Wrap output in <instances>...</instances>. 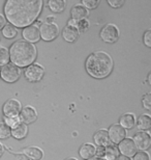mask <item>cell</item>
Instances as JSON below:
<instances>
[{
	"instance_id": "ba28073f",
	"label": "cell",
	"mask_w": 151,
	"mask_h": 160,
	"mask_svg": "<svg viewBox=\"0 0 151 160\" xmlns=\"http://www.w3.org/2000/svg\"><path fill=\"white\" fill-rule=\"evenodd\" d=\"M138 151H146L151 146V135L149 131H138L133 137Z\"/></svg>"
},
{
	"instance_id": "8992f818",
	"label": "cell",
	"mask_w": 151,
	"mask_h": 160,
	"mask_svg": "<svg viewBox=\"0 0 151 160\" xmlns=\"http://www.w3.org/2000/svg\"><path fill=\"white\" fill-rule=\"evenodd\" d=\"M21 77V69L8 62L7 65L1 67L0 70V78L6 83H15L17 82Z\"/></svg>"
},
{
	"instance_id": "44dd1931",
	"label": "cell",
	"mask_w": 151,
	"mask_h": 160,
	"mask_svg": "<svg viewBox=\"0 0 151 160\" xmlns=\"http://www.w3.org/2000/svg\"><path fill=\"white\" fill-rule=\"evenodd\" d=\"M137 126L140 131H148L151 128V116L149 113H143L137 121Z\"/></svg>"
},
{
	"instance_id": "4dcf8cb0",
	"label": "cell",
	"mask_w": 151,
	"mask_h": 160,
	"mask_svg": "<svg viewBox=\"0 0 151 160\" xmlns=\"http://www.w3.org/2000/svg\"><path fill=\"white\" fill-rule=\"evenodd\" d=\"M133 160H150V155L147 151H138L133 157Z\"/></svg>"
},
{
	"instance_id": "30bf717a",
	"label": "cell",
	"mask_w": 151,
	"mask_h": 160,
	"mask_svg": "<svg viewBox=\"0 0 151 160\" xmlns=\"http://www.w3.org/2000/svg\"><path fill=\"white\" fill-rule=\"evenodd\" d=\"M108 135L110 138V142L113 145H118L126 137V130L122 128L118 123L112 124L108 129Z\"/></svg>"
},
{
	"instance_id": "e575fe53",
	"label": "cell",
	"mask_w": 151,
	"mask_h": 160,
	"mask_svg": "<svg viewBox=\"0 0 151 160\" xmlns=\"http://www.w3.org/2000/svg\"><path fill=\"white\" fill-rule=\"evenodd\" d=\"M17 157V160H30L28 157H26L24 154H19V155H16Z\"/></svg>"
},
{
	"instance_id": "ffe728a7",
	"label": "cell",
	"mask_w": 151,
	"mask_h": 160,
	"mask_svg": "<svg viewBox=\"0 0 151 160\" xmlns=\"http://www.w3.org/2000/svg\"><path fill=\"white\" fill-rule=\"evenodd\" d=\"M28 132H29L28 125L21 123V124H19L17 127H15L14 129H12L11 136H12L14 138L18 140H22V139L26 138L28 135Z\"/></svg>"
},
{
	"instance_id": "1f68e13d",
	"label": "cell",
	"mask_w": 151,
	"mask_h": 160,
	"mask_svg": "<svg viewBox=\"0 0 151 160\" xmlns=\"http://www.w3.org/2000/svg\"><path fill=\"white\" fill-rule=\"evenodd\" d=\"M143 43L146 47H151V29H147L143 34Z\"/></svg>"
},
{
	"instance_id": "7a4b0ae2",
	"label": "cell",
	"mask_w": 151,
	"mask_h": 160,
	"mask_svg": "<svg viewBox=\"0 0 151 160\" xmlns=\"http://www.w3.org/2000/svg\"><path fill=\"white\" fill-rule=\"evenodd\" d=\"M85 69L92 78L105 79L111 75L114 69L113 57L106 51H95L87 57Z\"/></svg>"
},
{
	"instance_id": "60d3db41",
	"label": "cell",
	"mask_w": 151,
	"mask_h": 160,
	"mask_svg": "<svg viewBox=\"0 0 151 160\" xmlns=\"http://www.w3.org/2000/svg\"><path fill=\"white\" fill-rule=\"evenodd\" d=\"M0 40H1V34H0Z\"/></svg>"
},
{
	"instance_id": "d6a6232c",
	"label": "cell",
	"mask_w": 151,
	"mask_h": 160,
	"mask_svg": "<svg viewBox=\"0 0 151 160\" xmlns=\"http://www.w3.org/2000/svg\"><path fill=\"white\" fill-rule=\"evenodd\" d=\"M107 3L113 8H120L121 6L124 5V0H108Z\"/></svg>"
},
{
	"instance_id": "f35d334b",
	"label": "cell",
	"mask_w": 151,
	"mask_h": 160,
	"mask_svg": "<svg viewBox=\"0 0 151 160\" xmlns=\"http://www.w3.org/2000/svg\"><path fill=\"white\" fill-rule=\"evenodd\" d=\"M87 160H105L104 158H98V157H92V158H90V159H87Z\"/></svg>"
},
{
	"instance_id": "4fadbf2b",
	"label": "cell",
	"mask_w": 151,
	"mask_h": 160,
	"mask_svg": "<svg viewBox=\"0 0 151 160\" xmlns=\"http://www.w3.org/2000/svg\"><path fill=\"white\" fill-rule=\"evenodd\" d=\"M19 118L21 120V123H23L25 125H29L34 123L37 120V111L31 105H26V106L22 107V110L20 114H19Z\"/></svg>"
},
{
	"instance_id": "5bb4252c",
	"label": "cell",
	"mask_w": 151,
	"mask_h": 160,
	"mask_svg": "<svg viewBox=\"0 0 151 160\" xmlns=\"http://www.w3.org/2000/svg\"><path fill=\"white\" fill-rule=\"evenodd\" d=\"M61 36H62L63 40L67 42V43H75V42H77V40L79 39L80 32L76 26H73V25H66V26L62 29Z\"/></svg>"
},
{
	"instance_id": "8fae6325",
	"label": "cell",
	"mask_w": 151,
	"mask_h": 160,
	"mask_svg": "<svg viewBox=\"0 0 151 160\" xmlns=\"http://www.w3.org/2000/svg\"><path fill=\"white\" fill-rule=\"evenodd\" d=\"M118 150H119V153L120 155H123V156H127V157H134V154L138 152V150L136 148L134 143V140L133 138L130 137H125V138L118 143Z\"/></svg>"
},
{
	"instance_id": "b9f144b4",
	"label": "cell",
	"mask_w": 151,
	"mask_h": 160,
	"mask_svg": "<svg viewBox=\"0 0 151 160\" xmlns=\"http://www.w3.org/2000/svg\"><path fill=\"white\" fill-rule=\"evenodd\" d=\"M0 70H1V68H0Z\"/></svg>"
},
{
	"instance_id": "ab89813d",
	"label": "cell",
	"mask_w": 151,
	"mask_h": 160,
	"mask_svg": "<svg viewBox=\"0 0 151 160\" xmlns=\"http://www.w3.org/2000/svg\"><path fill=\"white\" fill-rule=\"evenodd\" d=\"M64 160H79V159H77L76 157H67V158H65Z\"/></svg>"
},
{
	"instance_id": "cb8c5ba5",
	"label": "cell",
	"mask_w": 151,
	"mask_h": 160,
	"mask_svg": "<svg viewBox=\"0 0 151 160\" xmlns=\"http://www.w3.org/2000/svg\"><path fill=\"white\" fill-rule=\"evenodd\" d=\"M2 36L7 40L15 39L18 36V28H16L14 25L6 23V25L2 28Z\"/></svg>"
},
{
	"instance_id": "9a60e30c",
	"label": "cell",
	"mask_w": 151,
	"mask_h": 160,
	"mask_svg": "<svg viewBox=\"0 0 151 160\" xmlns=\"http://www.w3.org/2000/svg\"><path fill=\"white\" fill-rule=\"evenodd\" d=\"M89 14H90V12L84 5H82L81 3H77L70 9V17H72L70 19L77 21L82 20V19H87Z\"/></svg>"
},
{
	"instance_id": "603a6c76",
	"label": "cell",
	"mask_w": 151,
	"mask_h": 160,
	"mask_svg": "<svg viewBox=\"0 0 151 160\" xmlns=\"http://www.w3.org/2000/svg\"><path fill=\"white\" fill-rule=\"evenodd\" d=\"M120 155L119 150H118L116 145H113V143H110L108 147L105 148V154H104V158L105 160H117L118 156Z\"/></svg>"
},
{
	"instance_id": "8d00e7d4",
	"label": "cell",
	"mask_w": 151,
	"mask_h": 160,
	"mask_svg": "<svg viewBox=\"0 0 151 160\" xmlns=\"http://www.w3.org/2000/svg\"><path fill=\"white\" fill-rule=\"evenodd\" d=\"M117 160H131V158L127 157V156H123V155H119L118 156Z\"/></svg>"
},
{
	"instance_id": "83f0119b",
	"label": "cell",
	"mask_w": 151,
	"mask_h": 160,
	"mask_svg": "<svg viewBox=\"0 0 151 160\" xmlns=\"http://www.w3.org/2000/svg\"><path fill=\"white\" fill-rule=\"evenodd\" d=\"M11 128L3 123L0 122V139H7L11 137Z\"/></svg>"
},
{
	"instance_id": "836d02e7",
	"label": "cell",
	"mask_w": 151,
	"mask_h": 160,
	"mask_svg": "<svg viewBox=\"0 0 151 160\" xmlns=\"http://www.w3.org/2000/svg\"><path fill=\"white\" fill-rule=\"evenodd\" d=\"M5 25H6V19L4 17V15L0 12V30H1Z\"/></svg>"
},
{
	"instance_id": "484cf974",
	"label": "cell",
	"mask_w": 151,
	"mask_h": 160,
	"mask_svg": "<svg viewBox=\"0 0 151 160\" xmlns=\"http://www.w3.org/2000/svg\"><path fill=\"white\" fill-rule=\"evenodd\" d=\"M3 123H4L6 126H8L9 128L14 129L15 127H17L19 124H21V120L19 116H16V117H4L3 118Z\"/></svg>"
},
{
	"instance_id": "ac0fdd59",
	"label": "cell",
	"mask_w": 151,
	"mask_h": 160,
	"mask_svg": "<svg viewBox=\"0 0 151 160\" xmlns=\"http://www.w3.org/2000/svg\"><path fill=\"white\" fill-rule=\"evenodd\" d=\"M122 128H124L125 130H130L136 126L137 124V118L136 114L134 112H125L120 117L119 123Z\"/></svg>"
},
{
	"instance_id": "f546056e",
	"label": "cell",
	"mask_w": 151,
	"mask_h": 160,
	"mask_svg": "<svg viewBox=\"0 0 151 160\" xmlns=\"http://www.w3.org/2000/svg\"><path fill=\"white\" fill-rule=\"evenodd\" d=\"M142 105L146 110L151 109V92H148L143 95L142 97Z\"/></svg>"
},
{
	"instance_id": "2e32d148",
	"label": "cell",
	"mask_w": 151,
	"mask_h": 160,
	"mask_svg": "<svg viewBox=\"0 0 151 160\" xmlns=\"http://www.w3.org/2000/svg\"><path fill=\"white\" fill-rule=\"evenodd\" d=\"M93 142L96 147H108L111 143L107 129H99L93 134Z\"/></svg>"
},
{
	"instance_id": "d4e9b609",
	"label": "cell",
	"mask_w": 151,
	"mask_h": 160,
	"mask_svg": "<svg viewBox=\"0 0 151 160\" xmlns=\"http://www.w3.org/2000/svg\"><path fill=\"white\" fill-rule=\"evenodd\" d=\"M9 62V52L8 48L5 46H0V68Z\"/></svg>"
},
{
	"instance_id": "d590c367",
	"label": "cell",
	"mask_w": 151,
	"mask_h": 160,
	"mask_svg": "<svg viewBox=\"0 0 151 160\" xmlns=\"http://www.w3.org/2000/svg\"><path fill=\"white\" fill-rule=\"evenodd\" d=\"M4 151H5V147L0 142V158H1L2 155L4 154Z\"/></svg>"
},
{
	"instance_id": "4316f807",
	"label": "cell",
	"mask_w": 151,
	"mask_h": 160,
	"mask_svg": "<svg viewBox=\"0 0 151 160\" xmlns=\"http://www.w3.org/2000/svg\"><path fill=\"white\" fill-rule=\"evenodd\" d=\"M76 27L78 28L80 33H83L89 29V27H90V22H89L88 19H82V20H79L76 22Z\"/></svg>"
},
{
	"instance_id": "d6986e66",
	"label": "cell",
	"mask_w": 151,
	"mask_h": 160,
	"mask_svg": "<svg viewBox=\"0 0 151 160\" xmlns=\"http://www.w3.org/2000/svg\"><path fill=\"white\" fill-rule=\"evenodd\" d=\"M95 152H96V146L92 142H84L79 149L80 157L83 158L84 160L94 157Z\"/></svg>"
},
{
	"instance_id": "f1b7e54d",
	"label": "cell",
	"mask_w": 151,
	"mask_h": 160,
	"mask_svg": "<svg viewBox=\"0 0 151 160\" xmlns=\"http://www.w3.org/2000/svg\"><path fill=\"white\" fill-rule=\"evenodd\" d=\"M99 3H101L99 0H82L81 4L84 5L88 11H90V9H95L99 5Z\"/></svg>"
},
{
	"instance_id": "3957f363",
	"label": "cell",
	"mask_w": 151,
	"mask_h": 160,
	"mask_svg": "<svg viewBox=\"0 0 151 160\" xmlns=\"http://www.w3.org/2000/svg\"><path fill=\"white\" fill-rule=\"evenodd\" d=\"M9 62L19 69L27 68L35 62L37 58V48L34 44L28 42L18 40L11 45L8 48Z\"/></svg>"
},
{
	"instance_id": "e0dca14e",
	"label": "cell",
	"mask_w": 151,
	"mask_h": 160,
	"mask_svg": "<svg viewBox=\"0 0 151 160\" xmlns=\"http://www.w3.org/2000/svg\"><path fill=\"white\" fill-rule=\"evenodd\" d=\"M22 154H24L26 157L30 160H41L44 158L45 153L40 147L36 146H29L22 150Z\"/></svg>"
},
{
	"instance_id": "7402d4cb",
	"label": "cell",
	"mask_w": 151,
	"mask_h": 160,
	"mask_svg": "<svg viewBox=\"0 0 151 160\" xmlns=\"http://www.w3.org/2000/svg\"><path fill=\"white\" fill-rule=\"evenodd\" d=\"M48 8L55 14H60L65 9L66 1L65 0H49L48 1Z\"/></svg>"
},
{
	"instance_id": "5b68a950",
	"label": "cell",
	"mask_w": 151,
	"mask_h": 160,
	"mask_svg": "<svg viewBox=\"0 0 151 160\" xmlns=\"http://www.w3.org/2000/svg\"><path fill=\"white\" fill-rule=\"evenodd\" d=\"M99 38L107 44H114L119 40L120 30L117 25L108 23L99 31Z\"/></svg>"
},
{
	"instance_id": "74e56055",
	"label": "cell",
	"mask_w": 151,
	"mask_h": 160,
	"mask_svg": "<svg viewBox=\"0 0 151 160\" xmlns=\"http://www.w3.org/2000/svg\"><path fill=\"white\" fill-rule=\"evenodd\" d=\"M150 77H151V73H148V76H147V81H148V84H151V81H150Z\"/></svg>"
},
{
	"instance_id": "9c48e42d",
	"label": "cell",
	"mask_w": 151,
	"mask_h": 160,
	"mask_svg": "<svg viewBox=\"0 0 151 160\" xmlns=\"http://www.w3.org/2000/svg\"><path fill=\"white\" fill-rule=\"evenodd\" d=\"M22 103L15 98L8 99L2 106V113L4 117L19 116L22 110Z\"/></svg>"
},
{
	"instance_id": "277c9868",
	"label": "cell",
	"mask_w": 151,
	"mask_h": 160,
	"mask_svg": "<svg viewBox=\"0 0 151 160\" xmlns=\"http://www.w3.org/2000/svg\"><path fill=\"white\" fill-rule=\"evenodd\" d=\"M40 39L45 42H52L58 38L60 33L59 26L56 22H44L40 26Z\"/></svg>"
},
{
	"instance_id": "7c38bea8",
	"label": "cell",
	"mask_w": 151,
	"mask_h": 160,
	"mask_svg": "<svg viewBox=\"0 0 151 160\" xmlns=\"http://www.w3.org/2000/svg\"><path fill=\"white\" fill-rule=\"evenodd\" d=\"M22 37H23V40L28 42V43L34 44L40 42V27L36 24H32L30 26L23 28V31H22Z\"/></svg>"
},
{
	"instance_id": "6da1fadb",
	"label": "cell",
	"mask_w": 151,
	"mask_h": 160,
	"mask_svg": "<svg viewBox=\"0 0 151 160\" xmlns=\"http://www.w3.org/2000/svg\"><path fill=\"white\" fill-rule=\"evenodd\" d=\"M43 0H7L3 5V15L16 28L30 26L41 14Z\"/></svg>"
},
{
	"instance_id": "52a82bcc",
	"label": "cell",
	"mask_w": 151,
	"mask_h": 160,
	"mask_svg": "<svg viewBox=\"0 0 151 160\" xmlns=\"http://www.w3.org/2000/svg\"><path fill=\"white\" fill-rule=\"evenodd\" d=\"M45 68L40 63L34 62L30 65L29 67L25 68L24 71V75H25V79L27 80L28 82L31 83H36L40 82L41 79L44 78L45 76Z\"/></svg>"
}]
</instances>
